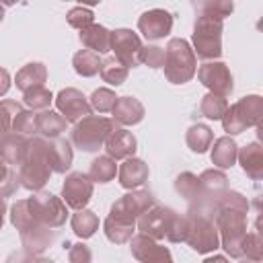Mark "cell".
Returning a JSON list of instances; mask_svg holds the SVG:
<instances>
[{"mask_svg": "<svg viewBox=\"0 0 263 263\" xmlns=\"http://www.w3.org/2000/svg\"><path fill=\"white\" fill-rule=\"evenodd\" d=\"M51 142L45 138H33L27 148V156L21 162L18 171V181L27 189H41L49 175L53 173L51 168Z\"/></svg>", "mask_w": 263, "mask_h": 263, "instance_id": "obj_1", "label": "cell"}, {"mask_svg": "<svg viewBox=\"0 0 263 263\" xmlns=\"http://www.w3.org/2000/svg\"><path fill=\"white\" fill-rule=\"evenodd\" d=\"M164 76L173 84H183L195 74V53L185 39H171L164 51Z\"/></svg>", "mask_w": 263, "mask_h": 263, "instance_id": "obj_2", "label": "cell"}, {"mask_svg": "<svg viewBox=\"0 0 263 263\" xmlns=\"http://www.w3.org/2000/svg\"><path fill=\"white\" fill-rule=\"evenodd\" d=\"M193 45L197 58L212 60L222 53V18L199 14L193 29Z\"/></svg>", "mask_w": 263, "mask_h": 263, "instance_id": "obj_3", "label": "cell"}, {"mask_svg": "<svg viewBox=\"0 0 263 263\" xmlns=\"http://www.w3.org/2000/svg\"><path fill=\"white\" fill-rule=\"evenodd\" d=\"M113 121L99 115H86L76 121L72 129V142L86 152H95L105 144V138L113 129Z\"/></svg>", "mask_w": 263, "mask_h": 263, "instance_id": "obj_4", "label": "cell"}, {"mask_svg": "<svg viewBox=\"0 0 263 263\" xmlns=\"http://www.w3.org/2000/svg\"><path fill=\"white\" fill-rule=\"evenodd\" d=\"M261 119V99L259 97H245L226 113L222 115L224 129L228 134H240L247 125H257Z\"/></svg>", "mask_w": 263, "mask_h": 263, "instance_id": "obj_5", "label": "cell"}, {"mask_svg": "<svg viewBox=\"0 0 263 263\" xmlns=\"http://www.w3.org/2000/svg\"><path fill=\"white\" fill-rule=\"evenodd\" d=\"M33 218L45 226H60L66 222V205L51 193H37L27 199Z\"/></svg>", "mask_w": 263, "mask_h": 263, "instance_id": "obj_6", "label": "cell"}, {"mask_svg": "<svg viewBox=\"0 0 263 263\" xmlns=\"http://www.w3.org/2000/svg\"><path fill=\"white\" fill-rule=\"evenodd\" d=\"M154 203L152 193L148 191H134L123 195L121 199H117L111 208V218L125 222V224H134L138 216H142L150 205Z\"/></svg>", "mask_w": 263, "mask_h": 263, "instance_id": "obj_7", "label": "cell"}, {"mask_svg": "<svg viewBox=\"0 0 263 263\" xmlns=\"http://www.w3.org/2000/svg\"><path fill=\"white\" fill-rule=\"evenodd\" d=\"M109 49L115 51V58L119 62H123L127 68L138 66L140 64V51H142V41L140 37L129 31V29H117L111 33L109 39Z\"/></svg>", "mask_w": 263, "mask_h": 263, "instance_id": "obj_8", "label": "cell"}, {"mask_svg": "<svg viewBox=\"0 0 263 263\" xmlns=\"http://www.w3.org/2000/svg\"><path fill=\"white\" fill-rule=\"evenodd\" d=\"M173 220H175V212H173V210L152 203V208H148V210L140 216L138 226H140L142 234L152 236V238H162V236H166V232L171 230Z\"/></svg>", "mask_w": 263, "mask_h": 263, "instance_id": "obj_9", "label": "cell"}, {"mask_svg": "<svg viewBox=\"0 0 263 263\" xmlns=\"http://www.w3.org/2000/svg\"><path fill=\"white\" fill-rule=\"evenodd\" d=\"M90 195H92V179L88 175L72 173L66 177V183L62 187V197H64L66 205L80 210L88 203Z\"/></svg>", "mask_w": 263, "mask_h": 263, "instance_id": "obj_10", "label": "cell"}, {"mask_svg": "<svg viewBox=\"0 0 263 263\" xmlns=\"http://www.w3.org/2000/svg\"><path fill=\"white\" fill-rule=\"evenodd\" d=\"M185 240H187L195 251H199V253L218 247L216 228H214L212 222H208L205 218H189Z\"/></svg>", "mask_w": 263, "mask_h": 263, "instance_id": "obj_11", "label": "cell"}, {"mask_svg": "<svg viewBox=\"0 0 263 263\" xmlns=\"http://www.w3.org/2000/svg\"><path fill=\"white\" fill-rule=\"evenodd\" d=\"M55 107L58 111L64 115L66 121H78L86 115H90V103L86 101V97L76 90V88H66L58 95L55 99Z\"/></svg>", "mask_w": 263, "mask_h": 263, "instance_id": "obj_12", "label": "cell"}, {"mask_svg": "<svg viewBox=\"0 0 263 263\" xmlns=\"http://www.w3.org/2000/svg\"><path fill=\"white\" fill-rule=\"evenodd\" d=\"M199 80L216 95H222L226 97L230 90H232V76L226 68V64L222 62H210V64H203L197 72Z\"/></svg>", "mask_w": 263, "mask_h": 263, "instance_id": "obj_13", "label": "cell"}, {"mask_svg": "<svg viewBox=\"0 0 263 263\" xmlns=\"http://www.w3.org/2000/svg\"><path fill=\"white\" fill-rule=\"evenodd\" d=\"M138 29L146 39H162L173 29V16L162 8H152L140 16Z\"/></svg>", "mask_w": 263, "mask_h": 263, "instance_id": "obj_14", "label": "cell"}, {"mask_svg": "<svg viewBox=\"0 0 263 263\" xmlns=\"http://www.w3.org/2000/svg\"><path fill=\"white\" fill-rule=\"evenodd\" d=\"M105 148L111 158H127L136 152V138L127 129L113 127L109 132V136L105 138Z\"/></svg>", "mask_w": 263, "mask_h": 263, "instance_id": "obj_15", "label": "cell"}, {"mask_svg": "<svg viewBox=\"0 0 263 263\" xmlns=\"http://www.w3.org/2000/svg\"><path fill=\"white\" fill-rule=\"evenodd\" d=\"M27 148H29V142L25 140L23 134H4L0 138V156L8 162V164H21L27 156Z\"/></svg>", "mask_w": 263, "mask_h": 263, "instance_id": "obj_16", "label": "cell"}, {"mask_svg": "<svg viewBox=\"0 0 263 263\" xmlns=\"http://www.w3.org/2000/svg\"><path fill=\"white\" fill-rule=\"evenodd\" d=\"M113 113V119L123 123V125H134L138 121H142L144 117V107L138 99L134 97H119L111 109Z\"/></svg>", "mask_w": 263, "mask_h": 263, "instance_id": "obj_17", "label": "cell"}, {"mask_svg": "<svg viewBox=\"0 0 263 263\" xmlns=\"http://www.w3.org/2000/svg\"><path fill=\"white\" fill-rule=\"evenodd\" d=\"M148 179V164L140 158H125V162L119 166V183L125 189L140 187Z\"/></svg>", "mask_w": 263, "mask_h": 263, "instance_id": "obj_18", "label": "cell"}, {"mask_svg": "<svg viewBox=\"0 0 263 263\" xmlns=\"http://www.w3.org/2000/svg\"><path fill=\"white\" fill-rule=\"evenodd\" d=\"M109 39H111V33L101 25H88V27L80 29L82 45H86L88 49H92L97 53L109 51Z\"/></svg>", "mask_w": 263, "mask_h": 263, "instance_id": "obj_19", "label": "cell"}, {"mask_svg": "<svg viewBox=\"0 0 263 263\" xmlns=\"http://www.w3.org/2000/svg\"><path fill=\"white\" fill-rule=\"evenodd\" d=\"M47 78V70L43 64L35 62V64H27L18 74H16V86L21 90H29L33 86H43Z\"/></svg>", "mask_w": 263, "mask_h": 263, "instance_id": "obj_20", "label": "cell"}, {"mask_svg": "<svg viewBox=\"0 0 263 263\" xmlns=\"http://www.w3.org/2000/svg\"><path fill=\"white\" fill-rule=\"evenodd\" d=\"M132 251H134V255L138 257V259H171V255H168V251L166 249H162V247H158V245H154L146 234H140V236H136L134 240H132Z\"/></svg>", "mask_w": 263, "mask_h": 263, "instance_id": "obj_21", "label": "cell"}, {"mask_svg": "<svg viewBox=\"0 0 263 263\" xmlns=\"http://www.w3.org/2000/svg\"><path fill=\"white\" fill-rule=\"evenodd\" d=\"M66 119L60 113L53 111H43L37 113V132H41L45 138H58L66 129Z\"/></svg>", "mask_w": 263, "mask_h": 263, "instance_id": "obj_22", "label": "cell"}, {"mask_svg": "<svg viewBox=\"0 0 263 263\" xmlns=\"http://www.w3.org/2000/svg\"><path fill=\"white\" fill-rule=\"evenodd\" d=\"M240 158V164L242 168L253 177V179H259L261 177V171H263V154H261V148L259 144H249L240 150V154H236Z\"/></svg>", "mask_w": 263, "mask_h": 263, "instance_id": "obj_23", "label": "cell"}, {"mask_svg": "<svg viewBox=\"0 0 263 263\" xmlns=\"http://www.w3.org/2000/svg\"><path fill=\"white\" fill-rule=\"evenodd\" d=\"M51 168L53 173H66L72 164V148L68 144V140H53L51 146Z\"/></svg>", "mask_w": 263, "mask_h": 263, "instance_id": "obj_24", "label": "cell"}, {"mask_svg": "<svg viewBox=\"0 0 263 263\" xmlns=\"http://www.w3.org/2000/svg\"><path fill=\"white\" fill-rule=\"evenodd\" d=\"M99 72H101L105 82L115 84V86L121 84L127 78V66L123 62H119L117 58H105L99 66Z\"/></svg>", "mask_w": 263, "mask_h": 263, "instance_id": "obj_25", "label": "cell"}, {"mask_svg": "<svg viewBox=\"0 0 263 263\" xmlns=\"http://www.w3.org/2000/svg\"><path fill=\"white\" fill-rule=\"evenodd\" d=\"M236 160V144L230 140V138H220L216 140L214 144V150H212V162L226 168L230 166L232 162Z\"/></svg>", "mask_w": 263, "mask_h": 263, "instance_id": "obj_26", "label": "cell"}, {"mask_svg": "<svg viewBox=\"0 0 263 263\" xmlns=\"http://www.w3.org/2000/svg\"><path fill=\"white\" fill-rule=\"evenodd\" d=\"M74 70L80 74V76H95L99 72V66H101V60H99V53L92 51V49H80L74 60Z\"/></svg>", "mask_w": 263, "mask_h": 263, "instance_id": "obj_27", "label": "cell"}, {"mask_svg": "<svg viewBox=\"0 0 263 263\" xmlns=\"http://www.w3.org/2000/svg\"><path fill=\"white\" fill-rule=\"evenodd\" d=\"M193 8L199 10V14H210L224 18L232 12V0H191Z\"/></svg>", "mask_w": 263, "mask_h": 263, "instance_id": "obj_28", "label": "cell"}, {"mask_svg": "<svg viewBox=\"0 0 263 263\" xmlns=\"http://www.w3.org/2000/svg\"><path fill=\"white\" fill-rule=\"evenodd\" d=\"M115 171H117V166H115V160L111 156H99L92 160L88 177L97 183H107L115 177Z\"/></svg>", "mask_w": 263, "mask_h": 263, "instance_id": "obj_29", "label": "cell"}, {"mask_svg": "<svg viewBox=\"0 0 263 263\" xmlns=\"http://www.w3.org/2000/svg\"><path fill=\"white\" fill-rule=\"evenodd\" d=\"M97 226H99V218H97L92 212L84 210V208H80L78 214L72 216V228H74V232H76L78 236H82V238H88V236L97 230Z\"/></svg>", "mask_w": 263, "mask_h": 263, "instance_id": "obj_30", "label": "cell"}, {"mask_svg": "<svg viewBox=\"0 0 263 263\" xmlns=\"http://www.w3.org/2000/svg\"><path fill=\"white\" fill-rule=\"evenodd\" d=\"M212 138L214 136H212V129L208 125L197 123V125H191L187 129V144L193 152H205V148L212 144Z\"/></svg>", "mask_w": 263, "mask_h": 263, "instance_id": "obj_31", "label": "cell"}, {"mask_svg": "<svg viewBox=\"0 0 263 263\" xmlns=\"http://www.w3.org/2000/svg\"><path fill=\"white\" fill-rule=\"evenodd\" d=\"M226 109H228V105H226V101H224L222 95L210 92L201 101V113L205 117H210V119H222V115L226 113Z\"/></svg>", "mask_w": 263, "mask_h": 263, "instance_id": "obj_32", "label": "cell"}, {"mask_svg": "<svg viewBox=\"0 0 263 263\" xmlns=\"http://www.w3.org/2000/svg\"><path fill=\"white\" fill-rule=\"evenodd\" d=\"M105 232L109 236V240L113 242H125L132 238V232H134V224H125V222H119L115 218H107L105 220Z\"/></svg>", "mask_w": 263, "mask_h": 263, "instance_id": "obj_33", "label": "cell"}, {"mask_svg": "<svg viewBox=\"0 0 263 263\" xmlns=\"http://www.w3.org/2000/svg\"><path fill=\"white\" fill-rule=\"evenodd\" d=\"M51 92L43 86H33L29 90H25V105H29L33 111L37 109H47L49 103H51Z\"/></svg>", "mask_w": 263, "mask_h": 263, "instance_id": "obj_34", "label": "cell"}, {"mask_svg": "<svg viewBox=\"0 0 263 263\" xmlns=\"http://www.w3.org/2000/svg\"><path fill=\"white\" fill-rule=\"evenodd\" d=\"M12 129L16 134H23V136H31L37 132V113L35 111H21L16 113L14 121H12Z\"/></svg>", "mask_w": 263, "mask_h": 263, "instance_id": "obj_35", "label": "cell"}, {"mask_svg": "<svg viewBox=\"0 0 263 263\" xmlns=\"http://www.w3.org/2000/svg\"><path fill=\"white\" fill-rule=\"evenodd\" d=\"M23 107L14 101H0V138L12 127V121L16 113H21Z\"/></svg>", "mask_w": 263, "mask_h": 263, "instance_id": "obj_36", "label": "cell"}, {"mask_svg": "<svg viewBox=\"0 0 263 263\" xmlns=\"http://www.w3.org/2000/svg\"><path fill=\"white\" fill-rule=\"evenodd\" d=\"M16 187H18V177H16V173H14V171L8 166V162L0 156V195L6 197V195H10Z\"/></svg>", "mask_w": 263, "mask_h": 263, "instance_id": "obj_37", "label": "cell"}, {"mask_svg": "<svg viewBox=\"0 0 263 263\" xmlns=\"http://www.w3.org/2000/svg\"><path fill=\"white\" fill-rule=\"evenodd\" d=\"M115 101H117V97H115V92L109 90V88H99V90H95V92L90 95V107H95L99 113L111 111L113 105H115Z\"/></svg>", "mask_w": 263, "mask_h": 263, "instance_id": "obj_38", "label": "cell"}, {"mask_svg": "<svg viewBox=\"0 0 263 263\" xmlns=\"http://www.w3.org/2000/svg\"><path fill=\"white\" fill-rule=\"evenodd\" d=\"M175 187H177V191H179L181 195H185L187 199H193V197H197L199 181H197L195 175H191V173H183V175L177 179Z\"/></svg>", "mask_w": 263, "mask_h": 263, "instance_id": "obj_39", "label": "cell"}, {"mask_svg": "<svg viewBox=\"0 0 263 263\" xmlns=\"http://www.w3.org/2000/svg\"><path fill=\"white\" fill-rule=\"evenodd\" d=\"M199 185L203 187V189H208V191H222L224 187H226V177L222 175V173H218V171H205L199 179Z\"/></svg>", "mask_w": 263, "mask_h": 263, "instance_id": "obj_40", "label": "cell"}, {"mask_svg": "<svg viewBox=\"0 0 263 263\" xmlns=\"http://www.w3.org/2000/svg\"><path fill=\"white\" fill-rule=\"evenodd\" d=\"M68 23H70L72 27H76V29H84V27L92 25V12H90L88 8H82V6L72 8V10L68 12Z\"/></svg>", "mask_w": 263, "mask_h": 263, "instance_id": "obj_41", "label": "cell"}, {"mask_svg": "<svg viewBox=\"0 0 263 263\" xmlns=\"http://www.w3.org/2000/svg\"><path fill=\"white\" fill-rule=\"evenodd\" d=\"M140 62H146L150 68H160L162 62H164V51L156 45H148V47H142L140 51Z\"/></svg>", "mask_w": 263, "mask_h": 263, "instance_id": "obj_42", "label": "cell"}, {"mask_svg": "<svg viewBox=\"0 0 263 263\" xmlns=\"http://www.w3.org/2000/svg\"><path fill=\"white\" fill-rule=\"evenodd\" d=\"M8 86H10V76H8V72L4 68H0V97L8 90Z\"/></svg>", "mask_w": 263, "mask_h": 263, "instance_id": "obj_43", "label": "cell"}, {"mask_svg": "<svg viewBox=\"0 0 263 263\" xmlns=\"http://www.w3.org/2000/svg\"><path fill=\"white\" fill-rule=\"evenodd\" d=\"M4 210H6V203H4V199H2V195H0V226H2V218H4Z\"/></svg>", "mask_w": 263, "mask_h": 263, "instance_id": "obj_44", "label": "cell"}, {"mask_svg": "<svg viewBox=\"0 0 263 263\" xmlns=\"http://www.w3.org/2000/svg\"><path fill=\"white\" fill-rule=\"evenodd\" d=\"M80 4H88V6H92V4H99L101 0H78Z\"/></svg>", "mask_w": 263, "mask_h": 263, "instance_id": "obj_45", "label": "cell"}, {"mask_svg": "<svg viewBox=\"0 0 263 263\" xmlns=\"http://www.w3.org/2000/svg\"><path fill=\"white\" fill-rule=\"evenodd\" d=\"M14 2H16V0H0V4H2V6H12Z\"/></svg>", "mask_w": 263, "mask_h": 263, "instance_id": "obj_46", "label": "cell"}, {"mask_svg": "<svg viewBox=\"0 0 263 263\" xmlns=\"http://www.w3.org/2000/svg\"><path fill=\"white\" fill-rule=\"evenodd\" d=\"M2 16H4V8H2V4H0V21H2Z\"/></svg>", "mask_w": 263, "mask_h": 263, "instance_id": "obj_47", "label": "cell"}]
</instances>
